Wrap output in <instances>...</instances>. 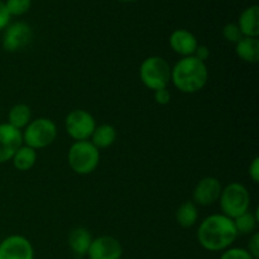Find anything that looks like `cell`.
Returning a JSON list of instances; mask_svg holds the SVG:
<instances>
[{
    "label": "cell",
    "mask_w": 259,
    "mask_h": 259,
    "mask_svg": "<svg viewBox=\"0 0 259 259\" xmlns=\"http://www.w3.org/2000/svg\"><path fill=\"white\" fill-rule=\"evenodd\" d=\"M169 46L177 55L182 57H189V56H194L199 43L191 32L186 29H176L172 32L169 37Z\"/></svg>",
    "instance_id": "4fadbf2b"
},
{
    "label": "cell",
    "mask_w": 259,
    "mask_h": 259,
    "mask_svg": "<svg viewBox=\"0 0 259 259\" xmlns=\"http://www.w3.org/2000/svg\"><path fill=\"white\" fill-rule=\"evenodd\" d=\"M65 126L68 136L75 139V142L89 141L96 128V121L89 111L75 109L66 116Z\"/></svg>",
    "instance_id": "52a82bcc"
},
{
    "label": "cell",
    "mask_w": 259,
    "mask_h": 259,
    "mask_svg": "<svg viewBox=\"0 0 259 259\" xmlns=\"http://www.w3.org/2000/svg\"><path fill=\"white\" fill-rule=\"evenodd\" d=\"M235 53L242 61L247 63H258L259 61V40L258 38L243 37L235 43Z\"/></svg>",
    "instance_id": "2e32d148"
},
{
    "label": "cell",
    "mask_w": 259,
    "mask_h": 259,
    "mask_svg": "<svg viewBox=\"0 0 259 259\" xmlns=\"http://www.w3.org/2000/svg\"><path fill=\"white\" fill-rule=\"evenodd\" d=\"M33 38V30L27 23L17 22L5 28L2 45L7 52H17L27 47Z\"/></svg>",
    "instance_id": "ba28073f"
},
{
    "label": "cell",
    "mask_w": 259,
    "mask_h": 259,
    "mask_svg": "<svg viewBox=\"0 0 259 259\" xmlns=\"http://www.w3.org/2000/svg\"><path fill=\"white\" fill-rule=\"evenodd\" d=\"M123 247L116 238L111 235H100L91 242L89 248V259H120Z\"/></svg>",
    "instance_id": "8fae6325"
},
{
    "label": "cell",
    "mask_w": 259,
    "mask_h": 259,
    "mask_svg": "<svg viewBox=\"0 0 259 259\" xmlns=\"http://www.w3.org/2000/svg\"><path fill=\"white\" fill-rule=\"evenodd\" d=\"M220 209L223 215L235 219L249 210L250 195L247 187L239 182H232L223 187L219 197Z\"/></svg>",
    "instance_id": "5b68a950"
},
{
    "label": "cell",
    "mask_w": 259,
    "mask_h": 259,
    "mask_svg": "<svg viewBox=\"0 0 259 259\" xmlns=\"http://www.w3.org/2000/svg\"><path fill=\"white\" fill-rule=\"evenodd\" d=\"M67 162L75 174L90 175L98 168L100 151L90 141L75 142L68 149Z\"/></svg>",
    "instance_id": "3957f363"
},
{
    "label": "cell",
    "mask_w": 259,
    "mask_h": 259,
    "mask_svg": "<svg viewBox=\"0 0 259 259\" xmlns=\"http://www.w3.org/2000/svg\"><path fill=\"white\" fill-rule=\"evenodd\" d=\"M22 144V131L8 123L0 124V163L12 161L13 156Z\"/></svg>",
    "instance_id": "7c38bea8"
},
{
    "label": "cell",
    "mask_w": 259,
    "mask_h": 259,
    "mask_svg": "<svg viewBox=\"0 0 259 259\" xmlns=\"http://www.w3.org/2000/svg\"><path fill=\"white\" fill-rule=\"evenodd\" d=\"M199 219V210L194 201H185L176 210V222L182 228H191Z\"/></svg>",
    "instance_id": "ffe728a7"
},
{
    "label": "cell",
    "mask_w": 259,
    "mask_h": 259,
    "mask_svg": "<svg viewBox=\"0 0 259 259\" xmlns=\"http://www.w3.org/2000/svg\"><path fill=\"white\" fill-rule=\"evenodd\" d=\"M171 66L159 56H151L142 62L139 67V77L149 90L166 89L171 82Z\"/></svg>",
    "instance_id": "277c9868"
},
{
    "label": "cell",
    "mask_w": 259,
    "mask_h": 259,
    "mask_svg": "<svg viewBox=\"0 0 259 259\" xmlns=\"http://www.w3.org/2000/svg\"><path fill=\"white\" fill-rule=\"evenodd\" d=\"M209 70L206 62H202L195 56L182 57L171 68V81L181 93L195 94L206 86Z\"/></svg>",
    "instance_id": "7a4b0ae2"
},
{
    "label": "cell",
    "mask_w": 259,
    "mask_h": 259,
    "mask_svg": "<svg viewBox=\"0 0 259 259\" xmlns=\"http://www.w3.org/2000/svg\"><path fill=\"white\" fill-rule=\"evenodd\" d=\"M37 151L30 147L22 144L19 147L15 154L13 156L12 162L13 166L18 169V171H29L30 168L34 167V164L37 163Z\"/></svg>",
    "instance_id": "e0dca14e"
},
{
    "label": "cell",
    "mask_w": 259,
    "mask_h": 259,
    "mask_svg": "<svg viewBox=\"0 0 259 259\" xmlns=\"http://www.w3.org/2000/svg\"><path fill=\"white\" fill-rule=\"evenodd\" d=\"M154 100L159 105H167L171 101V93L168 89H159V90L154 91Z\"/></svg>",
    "instance_id": "484cf974"
},
{
    "label": "cell",
    "mask_w": 259,
    "mask_h": 259,
    "mask_svg": "<svg viewBox=\"0 0 259 259\" xmlns=\"http://www.w3.org/2000/svg\"><path fill=\"white\" fill-rule=\"evenodd\" d=\"M0 259H34V249L23 235H9L0 243Z\"/></svg>",
    "instance_id": "9c48e42d"
},
{
    "label": "cell",
    "mask_w": 259,
    "mask_h": 259,
    "mask_svg": "<svg viewBox=\"0 0 259 259\" xmlns=\"http://www.w3.org/2000/svg\"><path fill=\"white\" fill-rule=\"evenodd\" d=\"M91 143L98 149L108 148L113 146L116 141V129L111 124H101L96 125L93 136H91Z\"/></svg>",
    "instance_id": "ac0fdd59"
},
{
    "label": "cell",
    "mask_w": 259,
    "mask_h": 259,
    "mask_svg": "<svg viewBox=\"0 0 259 259\" xmlns=\"http://www.w3.org/2000/svg\"><path fill=\"white\" fill-rule=\"evenodd\" d=\"M9 20H10V15L8 13L7 8H5V3H3L0 0V30L5 29L9 24Z\"/></svg>",
    "instance_id": "83f0119b"
},
{
    "label": "cell",
    "mask_w": 259,
    "mask_h": 259,
    "mask_svg": "<svg viewBox=\"0 0 259 259\" xmlns=\"http://www.w3.org/2000/svg\"><path fill=\"white\" fill-rule=\"evenodd\" d=\"M32 121V110L27 104H15L8 114V124L14 128L24 129Z\"/></svg>",
    "instance_id": "d6986e66"
},
{
    "label": "cell",
    "mask_w": 259,
    "mask_h": 259,
    "mask_svg": "<svg viewBox=\"0 0 259 259\" xmlns=\"http://www.w3.org/2000/svg\"><path fill=\"white\" fill-rule=\"evenodd\" d=\"M223 35L228 42L232 43H238L243 38L242 32L235 23H229V24L225 25L224 29H223Z\"/></svg>",
    "instance_id": "603a6c76"
},
{
    "label": "cell",
    "mask_w": 259,
    "mask_h": 259,
    "mask_svg": "<svg viewBox=\"0 0 259 259\" xmlns=\"http://www.w3.org/2000/svg\"><path fill=\"white\" fill-rule=\"evenodd\" d=\"M248 174H249V177L252 179V181L254 184H258L259 181V158L255 157L252 161V163L249 164V169H248Z\"/></svg>",
    "instance_id": "4316f807"
},
{
    "label": "cell",
    "mask_w": 259,
    "mask_h": 259,
    "mask_svg": "<svg viewBox=\"0 0 259 259\" xmlns=\"http://www.w3.org/2000/svg\"><path fill=\"white\" fill-rule=\"evenodd\" d=\"M258 18H259V8L257 5H253V7L247 8V9L240 14L238 27H239L243 37L258 38V34H259Z\"/></svg>",
    "instance_id": "9a60e30c"
},
{
    "label": "cell",
    "mask_w": 259,
    "mask_h": 259,
    "mask_svg": "<svg viewBox=\"0 0 259 259\" xmlns=\"http://www.w3.org/2000/svg\"><path fill=\"white\" fill-rule=\"evenodd\" d=\"M30 4L32 2L30 0H7L5 3V8H7L9 15H23L24 13H27L29 10Z\"/></svg>",
    "instance_id": "7402d4cb"
},
{
    "label": "cell",
    "mask_w": 259,
    "mask_h": 259,
    "mask_svg": "<svg viewBox=\"0 0 259 259\" xmlns=\"http://www.w3.org/2000/svg\"><path fill=\"white\" fill-rule=\"evenodd\" d=\"M194 56L196 58H199L200 61H202V62H206V60L209 58L210 56V51L209 48L206 47V46H197L196 51H195Z\"/></svg>",
    "instance_id": "f1b7e54d"
},
{
    "label": "cell",
    "mask_w": 259,
    "mask_h": 259,
    "mask_svg": "<svg viewBox=\"0 0 259 259\" xmlns=\"http://www.w3.org/2000/svg\"><path fill=\"white\" fill-rule=\"evenodd\" d=\"M94 238L91 237L90 232L83 227L73 228L70 232L67 238L68 247L76 258H82L88 255L89 248Z\"/></svg>",
    "instance_id": "5bb4252c"
},
{
    "label": "cell",
    "mask_w": 259,
    "mask_h": 259,
    "mask_svg": "<svg viewBox=\"0 0 259 259\" xmlns=\"http://www.w3.org/2000/svg\"><path fill=\"white\" fill-rule=\"evenodd\" d=\"M233 222H234L238 235H249L255 233V230H257L258 215L248 210L244 214L233 219Z\"/></svg>",
    "instance_id": "44dd1931"
},
{
    "label": "cell",
    "mask_w": 259,
    "mask_h": 259,
    "mask_svg": "<svg viewBox=\"0 0 259 259\" xmlns=\"http://www.w3.org/2000/svg\"><path fill=\"white\" fill-rule=\"evenodd\" d=\"M247 250L254 259L259 258V234L257 232L250 235Z\"/></svg>",
    "instance_id": "d4e9b609"
},
{
    "label": "cell",
    "mask_w": 259,
    "mask_h": 259,
    "mask_svg": "<svg viewBox=\"0 0 259 259\" xmlns=\"http://www.w3.org/2000/svg\"><path fill=\"white\" fill-rule=\"evenodd\" d=\"M220 259H254L244 248H228Z\"/></svg>",
    "instance_id": "cb8c5ba5"
},
{
    "label": "cell",
    "mask_w": 259,
    "mask_h": 259,
    "mask_svg": "<svg viewBox=\"0 0 259 259\" xmlns=\"http://www.w3.org/2000/svg\"><path fill=\"white\" fill-rule=\"evenodd\" d=\"M23 143L33 149L51 146L57 138V126L48 118H37L30 121L22 132Z\"/></svg>",
    "instance_id": "8992f818"
},
{
    "label": "cell",
    "mask_w": 259,
    "mask_h": 259,
    "mask_svg": "<svg viewBox=\"0 0 259 259\" xmlns=\"http://www.w3.org/2000/svg\"><path fill=\"white\" fill-rule=\"evenodd\" d=\"M238 237L233 219L223 214L205 218L197 229V240L209 252H222L228 249Z\"/></svg>",
    "instance_id": "6da1fadb"
},
{
    "label": "cell",
    "mask_w": 259,
    "mask_h": 259,
    "mask_svg": "<svg viewBox=\"0 0 259 259\" xmlns=\"http://www.w3.org/2000/svg\"><path fill=\"white\" fill-rule=\"evenodd\" d=\"M120 2H125V3H129V2H134V0H120Z\"/></svg>",
    "instance_id": "f546056e"
},
{
    "label": "cell",
    "mask_w": 259,
    "mask_h": 259,
    "mask_svg": "<svg viewBox=\"0 0 259 259\" xmlns=\"http://www.w3.org/2000/svg\"><path fill=\"white\" fill-rule=\"evenodd\" d=\"M223 186L217 177L206 176L200 180L192 192V201L200 206H210L219 201Z\"/></svg>",
    "instance_id": "30bf717a"
}]
</instances>
